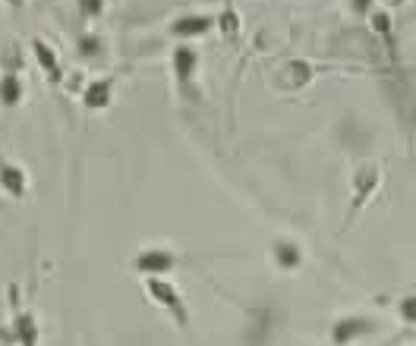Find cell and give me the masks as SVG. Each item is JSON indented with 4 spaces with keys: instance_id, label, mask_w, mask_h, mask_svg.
Listing matches in <instances>:
<instances>
[{
    "instance_id": "cell-1",
    "label": "cell",
    "mask_w": 416,
    "mask_h": 346,
    "mask_svg": "<svg viewBox=\"0 0 416 346\" xmlns=\"http://www.w3.org/2000/svg\"><path fill=\"white\" fill-rule=\"evenodd\" d=\"M369 331H372V325H369L366 318H344L335 325V343L344 346V343H350V340L363 337V334H369Z\"/></svg>"
},
{
    "instance_id": "cell-2",
    "label": "cell",
    "mask_w": 416,
    "mask_h": 346,
    "mask_svg": "<svg viewBox=\"0 0 416 346\" xmlns=\"http://www.w3.org/2000/svg\"><path fill=\"white\" fill-rule=\"evenodd\" d=\"M149 286H151V293L158 296V302H161V306H167V309H174V312H177V321H186V312L180 309V299H177V290H174V286L161 284V280H151Z\"/></svg>"
},
{
    "instance_id": "cell-3",
    "label": "cell",
    "mask_w": 416,
    "mask_h": 346,
    "mask_svg": "<svg viewBox=\"0 0 416 346\" xmlns=\"http://www.w3.org/2000/svg\"><path fill=\"white\" fill-rule=\"evenodd\" d=\"M171 265H174V258L164 255V252H145V255L139 258V268H142L145 274H161V271H167Z\"/></svg>"
},
{
    "instance_id": "cell-4",
    "label": "cell",
    "mask_w": 416,
    "mask_h": 346,
    "mask_svg": "<svg viewBox=\"0 0 416 346\" xmlns=\"http://www.w3.org/2000/svg\"><path fill=\"white\" fill-rule=\"evenodd\" d=\"M108 92H110V82L92 85V89L85 92V104H89V107H104V104H108Z\"/></svg>"
},
{
    "instance_id": "cell-5",
    "label": "cell",
    "mask_w": 416,
    "mask_h": 346,
    "mask_svg": "<svg viewBox=\"0 0 416 346\" xmlns=\"http://www.w3.org/2000/svg\"><path fill=\"white\" fill-rule=\"evenodd\" d=\"M174 63H177V73H180V79H190L192 76V69H196V54L192 51H177V57H174Z\"/></svg>"
},
{
    "instance_id": "cell-6",
    "label": "cell",
    "mask_w": 416,
    "mask_h": 346,
    "mask_svg": "<svg viewBox=\"0 0 416 346\" xmlns=\"http://www.w3.org/2000/svg\"><path fill=\"white\" fill-rule=\"evenodd\" d=\"M0 180H3V186H7L13 196H22V173L16 167H3V173H0Z\"/></svg>"
},
{
    "instance_id": "cell-7",
    "label": "cell",
    "mask_w": 416,
    "mask_h": 346,
    "mask_svg": "<svg viewBox=\"0 0 416 346\" xmlns=\"http://www.w3.org/2000/svg\"><path fill=\"white\" fill-rule=\"evenodd\" d=\"M274 255H278V261H281V265H284V268H294V265H300V252H297L294 245H284V243H281L278 249H274Z\"/></svg>"
},
{
    "instance_id": "cell-8",
    "label": "cell",
    "mask_w": 416,
    "mask_h": 346,
    "mask_svg": "<svg viewBox=\"0 0 416 346\" xmlns=\"http://www.w3.org/2000/svg\"><path fill=\"white\" fill-rule=\"evenodd\" d=\"M0 95H3V101H7V104H16V101H19V95H22L19 82H16L13 76H7V79H3V85H0Z\"/></svg>"
},
{
    "instance_id": "cell-9",
    "label": "cell",
    "mask_w": 416,
    "mask_h": 346,
    "mask_svg": "<svg viewBox=\"0 0 416 346\" xmlns=\"http://www.w3.org/2000/svg\"><path fill=\"white\" fill-rule=\"evenodd\" d=\"M205 28H208V19H205V16H196V19H183V22H177V26H174V32L190 35V32H205Z\"/></svg>"
},
{
    "instance_id": "cell-10",
    "label": "cell",
    "mask_w": 416,
    "mask_h": 346,
    "mask_svg": "<svg viewBox=\"0 0 416 346\" xmlns=\"http://www.w3.org/2000/svg\"><path fill=\"white\" fill-rule=\"evenodd\" d=\"M38 57H41V63H48L51 76H54V79H57V63H54V54H51V51L44 48V44H41V41H38Z\"/></svg>"
},
{
    "instance_id": "cell-11",
    "label": "cell",
    "mask_w": 416,
    "mask_h": 346,
    "mask_svg": "<svg viewBox=\"0 0 416 346\" xmlns=\"http://www.w3.org/2000/svg\"><path fill=\"white\" fill-rule=\"evenodd\" d=\"M401 315L407 321H416V299H407V302H401Z\"/></svg>"
}]
</instances>
